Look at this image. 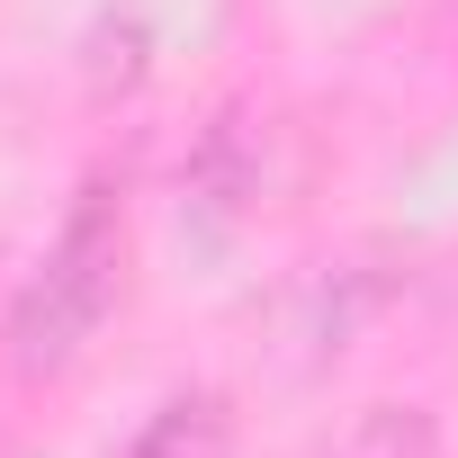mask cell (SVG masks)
<instances>
[{
    "instance_id": "6da1fadb",
    "label": "cell",
    "mask_w": 458,
    "mask_h": 458,
    "mask_svg": "<svg viewBox=\"0 0 458 458\" xmlns=\"http://www.w3.org/2000/svg\"><path fill=\"white\" fill-rule=\"evenodd\" d=\"M117 279H126V207H117L108 180H90L72 198V216H64L55 252L37 261V279L10 306V333H0V342H10V369L19 377L72 369L81 342L99 333V315L117 306Z\"/></svg>"
},
{
    "instance_id": "7a4b0ae2",
    "label": "cell",
    "mask_w": 458,
    "mask_h": 458,
    "mask_svg": "<svg viewBox=\"0 0 458 458\" xmlns=\"http://www.w3.org/2000/svg\"><path fill=\"white\" fill-rule=\"evenodd\" d=\"M189 198L207 216H234V207L261 198V126H252V108H216L198 126V144H189Z\"/></svg>"
},
{
    "instance_id": "3957f363",
    "label": "cell",
    "mask_w": 458,
    "mask_h": 458,
    "mask_svg": "<svg viewBox=\"0 0 458 458\" xmlns=\"http://www.w3.org/2000/svg\"><path fill=\"white\" fill-rule=\"evenodd\" d=\"M126 458H234V404L216 386H180V395H162L144 413Z\"/></svg>"
},
{
    "instance_id": "277c9868",
    "label": "cell",
    "mask_w": 458,
    "mask_h": 458,
    "mask_svg": "<svg viewBox=\"0 0 458 458\" xmlns=\"http://www.w3.org/2000/svg\"><path fill=\"white\" fill-rule=\"evenodd\" d=\"M315 458H431V413H422V404H369V413H351Z\"/></svg>"
}]
</instances>
